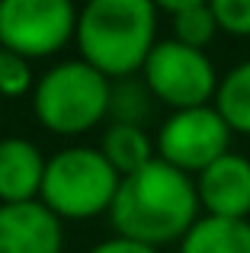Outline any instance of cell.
Listing matches in <instances>:
<instances>
[{
    "label": "cell",
    "mask_w": 250,
    "mask_h": 253,
    "mask_svg": "<svg viewBox=\"0 0 250 253\" xmlns=\"http://www.w3.org/2000/svg\"><path fill=\"white\" fill-rule=\"evenodd\" d=\"M109 218L119 237L157 250L161 244L183 241L196 228L199 192L183 170L154 157L144 170L122 176Z\"/></svg>",
    "instance_id": "6da1fadb"
},
{
    "label": "cell",
    "mask_w": 250,
    "mask_h": 253,
    "mask_svg": "<svg viewBox=\"0 0 250 253\" xmlns=\"http://www.w3.org/2000/svg\"><path fill=\"white\" fill-rule=\"evenodd\" d=\"M157 10L148 0H93L77 16V45L103 77H131L144 71L154 51Z\"/></svg>",
    "instance_id": "7a4b0ae2"
},
{
    "label": "cell",
    "mask_w": 250,
    "mask_h": 253,
    "mask_svg": "<svg viewBox=\"0 0 250 253\" xmlns=\"http://www.w3.org/2000/svg\"><path fill=\"white\" fill-rule=\"evenodd\" d=\"M113 84L87 61H64L39 77L32 90L36 119L55 135H83L109 116Z\"/></svg>",
    "instance_id": "3957f363"
},
{
    "label": "cell",
    "mask_w": 250,
    "mask_h": 253,
    "mask_svg": "<svg viewBox=\"0 0 250 253\" xmlns=\"http://www.w3.org/2000/svg\"><path fill=\"white\" fill-rule=\"evenodd\" d=\"M122 176L96 148L58 151L45 167L42 205L58 218H96L113 209Z\"/></svg>",
    "instance_id": "277c9868"
},
{
    "label": "cell",
    "mask_w": 250,
    "mask_h": 253,
    "mask_svg": "<svg viewBox=\"0 0 250 253\" xmlns=\"http://www.w3.org/2000/svg\"><path fill=\"white\" fill-rule=\"evenodd\" d=\"M141 74L148 90L154 93V99L167 103L173 112L208 106V99L218 93V84H221L206 51L189 48L176 39L154 45Z\"/></svg>",
    "instance_id": "5b68a950"
},
{
    "label": "cell",
    "mask_w": 250,
    "mask_h": 253,
    "mask_svg": "<svg viewBox=\"0 0 250 253\" xmlns=\"http://www.w3.org/2000/svg\"><path fill=\"white\" fill-rule=\"evenodd\" d=\"M77 16L68 0H0V48L45 58L77 36Z\"/></svg>",
    "instance_id": "8992f818"
},
{
    "label": "cell",
    "mask_w": 250,
    "mask_h": 253,
    "mask_svg": "<svg viewBox=\"0 0 250 253\" xmlns=\"http://www.w3.org/2000/svg\"><path fill=\"white\" fill-rule=\"evenodd\" d=\"M231 144V128L221 119L215 106H199V109H180L161 125L157 135V154L164 164L189 173L208 170L215 161H221Z\"/></svg>",
    "instance_id": "52a82bcc"
},
{
    "label": "cell",
    "mask_w": 250,
    "mask_h": 253,
    "mask_svg": "<svg viewBox=\"0 0 250 253\" xmlns=\"http://www.w3.org/2000/svg\"><path fill=\"white\" fill-rule=\"evenodd\" d=\"M61 218L42 202L0 205V253H61Z\"/></svg>",
    "instance_id": "ba28073f"
},
{
    "label": "cell",
    "mask_w": 250,
    "mask_h": 253,
    "mask_svg": "<svg viewBox=\"0 0 250 253\" xmlns=\"http://www.w3.org/2000/svg\"><path fill=\"white\" fill-rule=\"evenodd\" d=\"M199 205L208 218L247 221L250 215V161L241 154H225L196 179Z\"/></svg>",
    "instance_id": "9c48e42d"
},
{
    "label": "cell",
    "mask_w": 250,
    "mask_h": 253,
    "mask_svg": "<svg viewBox=\"0 0 250 253\" xmlns=\"http://www.w3.org/2000/svg\"><path fill=\"white\" fill-rule=\"evenodd\" d=\"M45 167L48 161H42V151L32 141L3 138L0 141V202H36V196H42Z\"/></svg>",
    "instance_id": "30bf717a"
},
{
    "label": "cell",
    "mask_w": 250,
    "mask_h": 253,
    "mask_svg": "<svg viewBox=\"0 0 250 253\" xmlns=\"http://www.w3.org/2000/svg\"><path fill=\"white\" fill-rule=\"evenodd\" d=\"M180 253H250V221L206 215L180 241Z\"/></svg>",
    "instance_id": "8fae6325"
},
{
    "label": "cell",
    "mask_w": 250,
    "mask_h": 253,
    "mask_svg": "<svg viewBox=\"0 0 250 253\" xmlns=\"http://www.w3.org/2000/svg\"><path fill=\"white\" fill-rule=\"evenodd\" d=\"M100 151L119 176H131V173L144 170L154 161V144L138 125H109L103 131Z\"/></svg>",
    "instance_id": "7c38bea8"
},
{
    "label": "cell",
    "mask_w": 250,
    "mask_h": 253,
    "mask_svg": "<svg viewBox=\"0 0 250 253\" xmlns=\"http://www.w3.org/2000/svg\"><path fill=\"white\" fill-rule=\"evenodd\" d=\"M215 109L228 122V128L238 135H250V61L231 68L218 84Z\"/></svg>",
    "instance_id": "4fadbf2b"
},
{
    "label": "cell",
    "mask_w": 250,
    "mask_h": 253,
    "mask_svg": "<svg viewBox=\"0 0 250 253\" xmlns=\"http://www.w3.org/2000/svg\"><path fill=\"white\" fill-rule=\"evenodd\" d=\"M164 10L173 16V39L189 48H206L218 32V19L212 13V3L186 0V3H167Z\"/></svg>",
    "instance_id": "5bb4252c"
},
{
    "label": "cell",
    "mask_w": 250,
    "mask_h": 253,
    "mask_svg": "<svg viewBox=\"0 0 250 253\" xmlns=\"http://www.w3.org/2000/svg\"><path fill=\"white\" fill-rule=\"evenodd\" d=\"M151 99L154 93L148 90V84L135 81V77H125V81L113 84V93H109V116H113V125H138L141 128L144 119L151 116Z\"/></svg>",
    "instance_id": "9a60e30c"
},
{
    "label": "cell",
    "mask_w": 250,
    "mask_h": 253,
    "mask_svg": "<svg viewBox=\"0 0 250 253\" xmlns=\"http://www.w3.org/2000/svg\"><path fill=\"white\" fill-rule=\"evenodd\" d=\"M32 86V71L23 55L0 48V93L3 96H23Z\"/></svg>",
    "instance_id": "2e32d148"
},
{
    "label": "cell",
    "mask_w": 250,
    "mask_h": 253,
    "mask_svg": "<svg viewBox=\"0 0 250 253\" xmlns=\"http://www.w3.org/2000/svg\"><path fill=\"white\" fill-rule=\"evenodd\" d=\"M212 13L218 19V29L231 36H250V0H215Z\"/></svg>",
    "instance_id": "e0dca14e"
},
{
    "label": "cell",
    "mask_w": 250,
    "mask_h": 253,
    "mask_svg": "<svg viewBox=\"0 0 250 253\" xmlns=\"http://www.w3.org/2000/svg\"><path fill=\"white\" fill-rule=\"evenodd\" d=\"M90 253H157L154 247H148V244H138V241H128V237H109V241L96 244Z\"/></svg>",
    "instance_id": "ac0fdd59"
}]
</instances>
